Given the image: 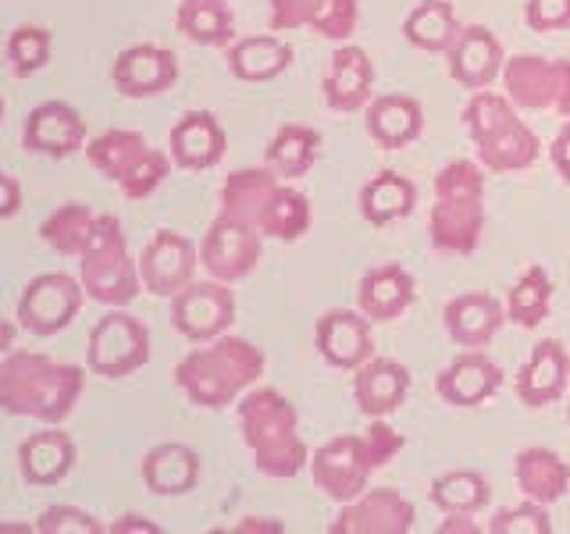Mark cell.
<instances>
[{
    "instance_id": "obj_10",
    "label": "cell",
    "mask_w": 570,
    "mask_h": 534,
    "mask_svg": "<svg viewBox=\"0 0 570 534\" xmlns=\"http://www.w3.org/2000/svg\"><path fill=\"white\" fill-rule=\"evenodd\" d=\"M232 320H236V293H232L228 281L193 278L183 293L171 296V325L178 335L196 346L225 335L232 328Z\"/></svg>"
},
{
    "instance_id": "obj_9",
    "label": "cell",
    "mask_w": 570,
    "mask_h": 534,
    "mask_svg": "<svg viewBox=\"0 0 570 534\" xmlns=\"http://www.w3.org/2000/svg\"><path fill=\"white\" fill-rule=\"evenodd\" d=\"M86 289L79 278H71L65 271H43L36 275L22 296H18V325H22L29 335L50 338L65 332L71 320L82 310Z\"/></svg>"
},
{
    "instance_id": "obj_35",
    "label": "cell",
    "mask_w": 570,
    "mask_h": 534,
    "mask_svg": "<svg viewBox=\"0 0 570 534\" xmlns=\"http://www.w3.org/2000/svg\"><path fill=\"white\" fill-rule=\"evenodd\" d=\"M175 26L196 47H228L236 40V14L228 0H183Z\"/></svg>"
},
{
    "instance_id": "obj_39",
    "label": "cell",
    "mask_w": 570,
    "mask_h": 534,
    "mask_svg": "<svg viewBox=\"0 0 570 534\" xmlns=\"http://www.w3.org/2000/svg\"><path fill=\"white\" fill-rule=\"evenodd\" d=\"M311 221H314L311 200L299 189L282 182L272 192L267 207L261 210L257 231H261L264 239H275V243H296V239H303L311 231Z\"/></svg>"
},
{
    "instance_id": "obj_36",
    "label": "cell",
    "mask_w": 570,
    "mask_h": 534,
    "mask_svg": "<svg viewBox=\"0 0 570 534\" xmlns=\"http://www.w3.org/2000/svg\"><path fill=\"white\" fill-rule=\"evenodd\" d=\"M474 147H478L481 168L492 171V175H510V171H524V168L534 165V160H539L542 139L534 136L524 121H517V125H510L507 132L481 139V142H474Z\"/></svg>"
},
{
    "instance_id": "obj_13",
    "label": "cell",
    "mask_w": 570,
    "mask_h": 534,
    "mask_svg": "<svg viewBox=\"0 0 570 534\" xmlns=\"http://www.w3.org/2000/svg\"><path fill=\"white\" fill-rule=\"evenodd\" d=\"M261 239L264 236L257 228L239 225V221L225 218V214H218L214 225L207 228L204 243H200V264L207 267L210 278L236 285V281H243L257 271L261 249H264Z\"/></svg>"
},
{
    "instance_id": "obj_47",
    "label": "cell",
    "mask_w": 570,
    "mask_h": 534,
    "mask_svg": "<svg viewBox=\"0 0 570 534\" xmlns=\"http://www.w3.org/2000/svg\"><path fill=\"white\" fill-rule=\"evenodd\" d=\"M524 22L531 32H560L570 29V0H528Z\"/></svg>"
},
{
    "instance_id": "obj_5",
    "label": "cell",
    "mask_w": 570,
    "mask_h": 534,
    "mask_svg": "<svg viewBox=\"0 0 570 534\" xmlns=\"http://www.w3.org/2000/svg\"><path fill=\"white\" fill-rule=\"evenodd\" d=\"M86 160L107 182H115L129 200L154 196L171 171V154L154 150L136 129H107L86 142Z\"/></svg>"
},
{
    "instance_id": "obj_25",
    "label": "cell",
    "mask_w": 570,
    "mask_h": 534,
    "mask_svg": "<svg viewBox=\"0 0 570 534\" xmlns=\"http://www.w3.org/2000/svg\"><path fill=\"white\" fill-rule=\"evenodd\" d=\"M417 299V281L403 264H379L361 278L356 289V310H361L371 325H385V320L403 317Z\"/></svg>"
},
{
    "instance_id": "obj_34",
    "label": "cell",
    "mask_w": 570,
    "mask_h": 534,
    "mask_svg": "<svg viewBox=\"0 0 570 534\" xmlns=\"http://www.w3.org/2000/svg\"><path fill=\"white\" fill-rule=\"evenodd\" d=\"M321 157V132L311 129V125H282V129L272 136L264 150V165L272 168L282 182L289 178H303Z\"/></svg>"
},
{
    "instance_id": "obj_48",
    "label": "cell",
    "mask_w": 570,
    "mask_h": 534,
    "mask_svg": "<svg viewBox=\"0 0 570 534\" xmlns=\"http://www.w3.org/2000/svg\"><path fill=\"white\" fill-rule=\"evenodd\" d=\"M22 210V186H18V178L0 171V221L14 218V214Z\"/></svg>"
},
{
    "instance_id": "obj_6",
    "label": "cell",
    "mask_w": 570,
    "mask_h": 534,
    "mask_svg": "<svg viewBox=\"0 0 570 534\" xmlns=\"http://www.w3.org/2000/svg\"><path fill=\"white\" fill-rule=\"evenodd\" d=\"M79 281L86 296L100 307H129L139 296V260H132L129 239L115 214H100L97 236L79 257Z\"/></svg>"
},
{
    "instance_id": "obj_53",
    "label": "cell",
    "mask_w": 570,
    "mask_h": 534,
    "mask_svg": "<svg viewBox=\"0 0 570 534\" xmlns=\"http://www.w3.org/2000/svg\"><path fill=\"white\" fill-rule=\"evenodd\" d=\"M11 349H14V325H11V320L0 317V356L11 353Z\"/></svg>"
},
{
    "instance_id": "obj_19",
    "label": "cell",
    "mask_w": 570,
    "mask_h": 534,
    "mask_svg": "<svg viewBox=\"0 0 570 534\" xmlns=\"http://www.w3.org/2000/svg\"><path fill=\"white\" fill-rule=\"evenodd\" d=\"M314 346L321 360L338 370H356L374 356L371 320L361 310H328L314 325Z\"/></svg>"
},
{
    "instance_id": "obj_28",
    "label": "cell",
    "mask_w": 570,
    "mask_h": 534,
    "mask_svg": "<svg viewBox=\"0 0 570 534\" xmlns=\"http://www.w3.org/2000/svg\"><path fill=\"white\" fill-rule=\"evenodd\" d=\"M367 136L379 142L382 150H403L417 142L424 132V111L414 97L406 93H379L364 107Z\"/></svg>"
},
{
    "instance_id": "obj_26",
    "label": "cell",
    "mask_w": 570,
    "mask_h": 534,
    "mask_svg": "<svg viewBox=\"0 0 570 534\" xmlns=\"http://www.w3.org/2000/svg\"><path fill=\"white\" fill-rule=\"evenodd\" d=\"M570 382V356L560 338H542L531 349L528 364L517 374V399L531 409H542L563 399Z\"/></svg>"
},
{
    "instance_id": "obj_41",
    "label": "cell",
    "mask_w": 570,
    "mask_h": 534,
    "mask_svg": "<svg viewBox=\"0 0 570 534\" xmlns=\"http://www.w3.org/2000/svg\"><path fill=\"white\" fill-rule=\"evenodd\" d=\"M552 310V278L542 264H531L528 271L513 281L507 296V320L521 328H539Z\"/></svg>"
},
{
    "instance_id": "obj_29",
    "label": "cell",
    "mask_w": 570,
    "mask_h": 534,
    "mask_svg": "<svg viewBox=\"0 0 570 534\" xmlns=\"http://www.w3.org/2000/svg\"><path fill=\"white\" fill-rule=\"evenodd\" d=\"M142 485L160 498L189 495L200 485V456L186 442H160L139 463Z\"/></svg>"
},
{
    "instance_id": "obj_1",
    "label": "cell",
    "mask_w": 570,
    "mask_h": 534,
    "mask_svg": "<svg viewBox=\"0 0 570 534\" xmlns=\"http://www.w3.org/2000/svg\"><path fill=\"white\" fill-rule=\"evenodd\" d=\"M86 370L47 353L11 349L0 356V409L11 417L61 424L82 399Z\"/></svg>"
},
{
    "instance_id": "obj_37",
    "label": "cell",
    "mask_w": 570,
    "mask_h": 534,
    "mask_svg": "<svg viewBox=\"0 0 570 534\" xmlns=\"http://www.w3.org/2000/svg\"><path fill=\"white\" fill-rule=\"evenodd\" d=\"M460 32V18L450 0H421V4L403 18V36L410 47L424 53H445Z\"/></svg>"
},
{
    "instance_id": "obj_27",
    "label": "cell",
    "mask_w": 570,
    "mask_h": 534,
    "mask_svg": "<svg viewBox=\"0 0 570 534\" xmlns=\"http://www.w3.org/2000/svg\"><path fill=\"white\" fill-rule=\"evenodd\" d=\"M406 392L410 370L400 360H389V356H371L367 364L353 370V399L367 421L396 414L406 403Z\"/></svg>"
},
{
    "instance_id": "obj_30",
    "label": "cell",
    "mask_w": 570,
    "mask_h": 534,
    "mask_svg": "<svg viewBox=\"0 0 570 534\" xmlns=\"http://www.w3.org/2000/svg\"><path fill=\"white\" fill-rule=\"evenodd\" d=\"M513 481L521 488L524 498L531 503L552 506L570 492V463L546 449V445H531V449H521L513 459Z\"/></svg>"
},
{
    "instance_id": "obj_51",
    "label": "cell",
    "mask_w": 570,
    "mask_h": 534,
    "mask_svg": "<svg viewBox=\"0 0 570 534\" xmlns=\"http://www.w3.org/2000/svg\"><path fill=\"white\" fill-rule=\"evenodd\" d=\"M456 531H468V534L478 531V524L471 521V513H445V521L439 524V534H456Z\"/></svg>"
},
{
    "instance_id": "obj_15",
    "label": "cell",
    "mask_w": 570,
    "mask_h": 534,
    "mask_svg": "<svg viewBox=\"0 0 570 534\" xmlns=\"http://www.w3.org/2000/svg\"><path fill=\"white\" fill-rule=\"evenodd\" d=\"M267 22L272 32L311 29L321 40L346 43L361 22V4L356 0H272Z\"/></svg>"
},
{
    "instance_id": "obj_2",
    "label": "cell",
    "mask_w": 570,
    "mask_h": 534,
    "mask_svg": "<svg viewBox=\"0 0 570 534\" xmlns=\"http://www.w3.org/2000/svg\"><path fill=\"white\" fill-rule=\"evenodd\" d=\"M264 353L239 335H218L210 343H200V349H189L175 364V385L183 396L200 409H225L239 403L249 388L264 378Z\"/></svg>"
},
{
    "instance_id": "obj_54",
    "label": "cell",
    "mask_w": 570,
    "mask_h": 534,
    "mask_svg": "<svg viewBox=\"0 0 570 534\" xmlns=\"http://www.w3.org/2000/svg\"><path fill=\"white\" fill-rule=\"evenodd\" d=\"M0 531H36V527H29V524H0Z\"/></svg>"
},
{
    "instance_id": "obj_11",
    "label": "cell",
    "mask_w": 570,
    "mask_h": 534,
    "mask_svg": "<svg viewBox=\"0 0 570 534\" xmlns=\"http://www.w3.org/2000/svg\"><path fill=\"white\" fill-rule=\"evenodd\" d=\"M374 463L364 435H335L311 456V477L332 503H350L371 485Z\"/></svg>"
},
{
    "instance_id": "obj_33",
    "label": "cell",
    "mask_w": 570,
    "mask_h": 534,
    "mask_svg": "<svg viewBox=\"0 0 570 534\" xmlns=\"http://www.w3.org/2000/svg\"><path fill=\"white\" fill-rule=\"evenodd\" d=\"M414 207H417V186L400 171L371 175L361 189V214L374 228H385V225H396V221L410 218Z\"/></svg>"
},
{
    "instance_id": "obj_14",
    "label": "cell",
    "mask_w": 570,
    "mask_h": 534,
    "mask_svg": "<svg viewBox=\"0 0 570 534\" xmlns=\"http://www.w3.org/2000/svg\"><path fill=\"white\" fill-rule=\"evenodd\" d=\"M417 524V510L396 488H364L356 498L343 503L338 516L328 524L332 534H410Z\"/></svg>"
},
{
    "instance_id": "obj_21",
    "label": "cell",
    "mask_w": 570,
    "mask_h": 534,
    "mask_svg": "<svg viewBox=\"0 0 570 534\" xmlns=\"http://www.w3.org/2000/svg\"><path fill=\"white\" fill-rule=\"evenodd\" d=\"M228 150V136L222 121L210 111H189L183 115L168 132V154L171 165L183 171H210L222 165Z\"/></svg>"
},
{
    "instance_id": "obj_12",
    "label": "cell",
    "mask_w": 570,
    "mask_h": 534,
    "mask_svg": "<svg viewBox=\"0 0 570 534\" xmlns=\"http://www.w3.org/2000/svg\"><path fill=\"white\" fill-rule=\"evenodd\" d=\"M196 267H200V249H196L183 231L160 228L139 254V281L150 296L171 299L193 281Z\"/></svg>"
},
{
    "instance_id": "obj_50",
    "label": "cell",
    "mask_w": 570,
    "mask_h": 534,
    "mask_svg": "<svg viewBox=\"0 0 570 534\" xmlns=\"http://www.w3.org/2000/svg\"><path fill=\"white\" fill-rule=\"evenodd\" d=\"M107 531L111 534H160V524H154L150 516H142V513H121L118 521L107 524Z\"/></svg>"
},
{
    "instance_id": "obj_4",
    "label": "cell",
    "mask_w": 570,
    "mask_h": 534,
    "mask_svg": "<svg viewBox=\"0 0 570 534\" xmlns=\"http://www.w3.org/2000/svg\"><path fill=\"white\" fill-rule=\"evenodd\" d=\"M485 186L481 160H450L435 175V207L428 214V239L439 254H474L485 231Z\"/></svg>"
},
{
    "instance_id": "obj_3",
    "label": "cell",
    "mask_w": 570,
    "mask_h": 534,
    "mask_svg": "<svg viewBox=\"0 0 570 534\" xmlns=\"http://www.w3.org/2000/svg\"><path fill=\"white\" fill-rule=\"evenodd\" d=\"M239 435L254 456L257 474L272 481H289L303 467H311V453L299 438V414L278 388H249L236 406Z\"/></svg>"
},
{
    "instance_id": "obj_18",
    "label": "cell",
    "mask_w": 570,
    "mask_h": 534,
    "mask_svg": "<svg viewBox=\"0 0 570 534\" xmlns=\"http://www.w3.org/2000/svg\"><path fill=\"white\" fill-rule=\"evenodd\" d=\"M22 142L29 154L40 157H71L86 147V121L71 103L65 100H43L36 103L26 125H22Z\"/></svg>"
},
{
    "instance_id": "obj_38",
    "label": "cell",
    "mask_w": 570,
    "mask_h": 534,
    "mask_svg": "<svg viewBox=\"0 0 570 534\" xmlns=\"http://www.w3.org/2000/svg\"><path fill=\"white\" fill-rule=\"evenodd\" d=\"M100 214L86 204H61L58 210H50L40 225V239L61 257H82V249L89 239L97 236Z\"/></svg>"
},
{
    "instance_id": "obj_40",
    "label": "cell",
    "mask_w": 570,
    "mask_h": 534,
    "mask_svg": "<svg viewBox=\"0 0 570 534\" xmlns=\"http://www.w3.org/2000/svg\"><path fill=\"white\" fill-rule=\"evenodd\" d=\"M428 498H432V506H439L442 513H471L474 516L489 506L492 488H489L485 474H478V471H445L428 485Z\"/></svg>"
},
{
    "instance_id": "obj_56",
    "label": "cell",
    "mask_w": 570,
    "mask_h": 534,
    "mask_svg": "<svg viewBox=\"0 0 570 534\" xmlns=\"http://www.w3.org/2000/svg\"><path fill=\"white\" fill-rule=\"evenodd\" d=\"M567 421H570V406H567Z\"/></svg>"
},
{
    "instance_id": "obj_44",
    "label": "cell",
    "mask_w": 570,
    "mask_h": 534,
    "mask_svg": "<svg viewBox=\"0 0 570 534\" xmlns=\"http://www.w3.org/2000/svg\"><path fill=\"white\" fill-rule=\"evenodd\" d=\"M485 531H489V534H552L549 506L524 498V503H517V506H507V510L492 513V521H489Z\"/></svg>"
},
{
    "instance_id": "obj_46",
    "label": "cell",
    "mask_w": 570,
    "mask_h": 534,
    "mask_svg": "<svg viewBox=\"0 0 570 534\" xmlns=\"http://www.w3.org/2000/svg\"><path fill=\"white\" fill-rule=\"evenodd\" d=\"M364 442H367V453H371L374 471L389 467V463L396 459V456L403 453V445H406V442H403V435H400L396 427H392L385 417H374V421H371Z\"/></svg>"
},
{
    "instance_id": "obj_45",
    "label": "cell",
    "mask_w": 570,
    "mask_h": 534,
    "mask_svg": "<svg viewBox=\"0 0 570 534\" xmlns=\"http://www.w3.org/2000/svg\"><path fill=\"white\" fill-rule=\"evenodd\" d=\"M40 534H100L107 531L94 513L79 506H47L32 524Z\"/></svg>"
},
{
    "instance_id": "obj_42",
    "label": "cell",
    "mask_w": 570,
    "mask_h": 534,
    "mask_svg": "<svg viewBox=\"0 0 570 534\" xmlns=\"http://www.w3.org/2000/svg\"><path fill=\"white\" fill-rule=\"evenodd\" d=\"M463 129H468V136L474 142L481 139H489V136H499V132H507L510 125L521 121V107H517L507 93H478L468 100V107H463Z\"/></svg>"
},
{
    "instance_id": "obj_8",
    "label": "cell",
    "mask_w": 570,
    "mask_h": 534,
    "mask_svg": "<svg viewBox=\"0 0 570 534\" xmlns=\"http://www.w3.org/2000/svg\"><path fill=\"white\" fill-rule=\"evenodd\" d=\"M507 97L521 111H549L570 118V61L542 53H513L503 65Z\"/></svg>"
},
{
    "instance_id": "obj_20",
    "label": "cell",
    "mask_w": 570,
    "mask_h": 534,
    "mask_svg": "<svg viewBox=\"0 0 570 534\" xmlns=\"http://www.w3.org/2000/svg\"><path fill=\"white\" fill-rule=\"evenodd\" d=\"M499 388H503V370L481 349H463L435 378L439 399L460 409H474L481 403H489Z\"/></svg>"
},
{
    "instance_id": "obj_22",
    "label": "cell",
    "mask_w": 570,
    "mask_h": 534,
    "mask_svg": "<svg viewBox=\"0 0 570 534\" xmlns=\"http://www.w3.org/2000/svg\"><path fill=\"white\" fill-rule=\"evenodd\" d=\"M76 438L61 432V424H47L18 445V474L32 488H53L76 467Z\"/></svg>"
},
{
    "instance_id": "obj_16",
    "label": "cell",
    "mask_w": 570,
    "mask_h": 534,
    "mask_svg": "<svg viewBox=\"0 0 570 534\" xmlns=\"http://www.w3.org/2000/svg\"><path fill=\"white\" fill-rule=\"evenodd\" d=\"M111 82L118 93L129 100L160 97L178 82V58L168 47H157V43L125 47L111 65Z\"/></svg>"
},
{
    "instance_id": "obj_24",
    "label": "cell",
    "mask_w": 570,
    "mask_h": 534,
    "mask_svg": "<svg viewBox=\"0 0 570 534\" xmlns=\"http://www.w3.org/2000/svg\"><path fill=\"white\" fill-rule=\"evenodd\" d=\"M321 93H325V103L338 115L367 107L374 97V65L367 58V50L356 43L338 47L328 61L325 79H321Z\"/></svg>"
},
{
    "instance_id": "obj_7",
    "label": "cell",
    "mask_w": 570,
    "mask_h": 534,
    "mask_svg": "<svg viewBox=\"0 0 570 534\" xmlns=\"http://www.w3.org/2000/svg\"><path fill=\"white\" fill-rule=\"evenodd\" d=\"M150 364V328L125 307H107L86 338V367L97 378H129Z\"/></svg>"
},
{
    "instance_id": "obj_31",
    "label": "cell",
    "mask_w": 570,
    "mask_h": 534,
    "mask_svg": "<svg viewBox=\"0 0 570 534\" xmlns=\"http://www.w3.org/2000/svg\"><path fill=\"white\" fill-rule=\"evenodd\" d=\"M228 53V71L239 82H272L285 76L296 58L293 43L278 40V36H243L225 47Z\"/></svg>"
},
{
    "instance_id": "obj_32",
    "label": "cell",
    "mask_w": 570,
    "mask_h": 534,
    "mask_svg": "<svg viewBox=\"0 0 570 534\" xmlns=\"http://www.w3.org/2000/svg\"><path fill=\"white\" fill-rule=\"evenodd\" d=\"M278 186H282V178L267 165L264 168H239L225 178V186L218 192V207H222L225 218L257 228L261 210L267 207V200H272V192Z\"/></svg>"
},
{
    "instance_id": "obj_55",
    "label": "cell",
    "mask_w": 570,
    "mask_h": 534,
    "mask_svg": "<svg viewBox=\"0 0 570 534\" xmlns=\"http://www.w3.org/2000/svg\"><path fill=\"white\" fill-rule=\"evenodd\" d=\"M4 111H8V107H4V97H0V121H4Z\"/></svg>"
},
{
    "instance_id": "obj_52",
    "label": "cell",
    "mask_w": 570,
    "mask_h": 534,
    "mask_svg": "<svg viewBox=\"0 0 570 534\" xmlns=\"http://www.w3.org/2000/svg\"><path fill=\"white\" fill-rule=\"evenodd\" d=\"M236 531L239 534H246V531H282V524H275V521H261V516H246L243 524H236Z\"/></svg>"
},
{
    "instance_id": "obj_17",
    "label": "cell",
    "mask_w": 570,
    "mask_h": 534,
    "mask_svg": "<svg viewBox=\"0 0 570 534\" xmlns=\"http://www.w3.org/2000/svg\"><path fill=\"white\" fill-rule=\"evenodd\" d=\"M445 65H450V79L463 89H489L499 76H503L507 53L499 36L485 26H460L453 47L445 50Z\"/></svg>"
},
{
    "instance_id": "obj_49",
    "label": "cell",
    "mask_w": 570,
    "mask_h": 534,
    "mask_svg": "<svg viewBox=\"0 0 570 534\" xmlns=\"http://www.w3.org/2000/svg\"><path fill=\"white\" fill-rule=\"evenodd\" d=\"M549 160H552V168H557V175L563 178V182H570V121H563V129L557 132V139H552Z\"/></svg>"
},
{
    "instance_id": "obj_43",
    "label": "cell",
    "mask_w": 570,
    "mask_h": 534,
    "mask_svg": "<svg viewBox=\"0 0 570 534\" xmlns=\"http://www.w3.org/2000/svg\"><path fill=\"white\" fill-rule=\"evenodd\" d=\"M50 53H53V36L43 26H18L4 47V58L14 79H29L36 71H43L50 65Z\"/></svg>"
},
{
    "instance_id": "obj_23",
    "label": "cell",
    "mask_w": 570,
    "mask_h": 534,
    "mask_svg": "<svg viewBox=\"0 0 570 534\" xmlns=\"http://www.w3.org/2000/svg\"><path fill=\"white\" fill-rule=\"evenodd\" d=\"M442 325H445V335H450L460 349H485L492 346L499 328L507 325V303H499L492 293H481V289L463 293L445 303Z\"/></svg>"
}]
</instances>
